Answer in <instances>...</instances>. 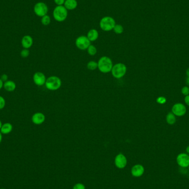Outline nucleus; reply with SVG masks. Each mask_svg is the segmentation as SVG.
Returning a JSON list of instances; mask_svg holds the SVG:
<instances>
[{"label":"nucleus","mask_w":189,"mask_h":189,"mask_svg":"<svg viewBox=\"0 0 189 189\" xmlns=\"http://www.w3.org/2000/svg\"><path fill=\"white\" fill-rule=\"evenodd\" d=\"M98 69L102 73H108L111 72L112 69V61L108 57L104 56L98 60Z\"/></svg>","instance_id":"1"},{"label":"nucleus","mask_w":189,"mask_h":189,"mask_svg":"<svg viewBox=\"0 0 189 189\" xmlns=\"http://www.w3.org/2000/svg\"><path fill=\"white\" fill-rule=\"evenodd\" d=\"M68 10L63 6H57L54 9L53 16L55 21L59 22L64 21L68 16Z\"/></svg>","instance_id":"2"},{"label":"nucleus","mask_w":189,"mask_h":189,"mask_svg":"<svg viewBox=\"0 0 189 189\" xmlns=\"http://www.w3.org/2000/svg\"><path fill=\"white\" fill-rule=\"evenodd\" d=\"M45 85L49 90L56 91L62 86V81L59 77L52 76L47 79Z\"/></svg>","instance_id":"3"},{"label":"nucleus","mask_w":189,"mask_h":189,"mask_svg":"<svg viewBox=\"0 0 189 189\" xmlns=\"http://www.w3.org/2000/svg\"><path fill=\"white\" fill-rule=\"evenodd\" d=\"M116 24L115 19L110 16L103 17L100 22V27L103 31L109 32L112 31Z\"/></svg>","instance_id":"4"},{"label":"nucleus","mask_w":189,"mask_h":189,"mask_svg":"<svg viewBox=\"0 0 189 189\" xmlns=\"http://www.w3.org/2000/svg\"><path fill=\"white\" fill-rule=\"evenodd\" d=\"M127 72V67L123 63H117L113 66L111 73L116 79H121L125 76Z\"/></svg>","instance_id":"5"},{"label":"nucleus","mask_w":189,"mask_h":189,"mask_svg":"<svg viewBox=\"0 0 189 189\" xmlns=\"http://www.w3.org/2000/svg\"><path fill=\"white\" fill-rule=\"evenodd\" d=\"M34 13L38 17H42L47 14L48 12V6L43 2L37 3L34 6Z\"/></svg>","instance_id":"6"},{"label":"nucleus","mask_w":189,"mask_h":189,"mask_svg":"<svg viewBox=\"0 0 189 189\" xmlns=\"http://www.w3.org/2000/svg\"><path fill=\"white\" fill-rule=\"evenodd\" d=\"M75 45L80 50H86L91 45V42L89 41L87 36H81L77 38L75 41Z\"/></svg>","instance_id":"7"},{"label":"nucleus","mask_w":189,"mask_h":189,"mask_svg":"<svg viewBox=\"0 0 189 189\" xmlns=\"http://www.w3.org/2000/svg\"><path fill=\"white\" fill-rule=\"evenodd\" d=\"M172 112L177 116L182 117L187 112V108L185 106L181 103H175L172 107Z\"/></svg>","instance_id":"8"},{"label":"nucleus","mask_w":189,"mask_h":189,"mask_svg":"<svg viewBox=\"0 0 189 189\" xmlns=\"http://www.w3.org/2000/svg\"><path fill=\"white\" fill-rule=\"evenodd\" d=\"M33 82L37 86H43L46 84V79L45 75L42 72H36L33 77Z\"/></svg>","instance_id":"9"},{"label":"nucleus","mask_w":189,"mask_h":189,"mask_svg":"<svg viewBox=\"0 0 189 189\" xmlns=\"http://www.w3.org/2000/svg\"><path fill=\"white\" fill-rule=\"evenodd\" d=\"M115 163L117 168L123 169L127 165V158L123 154H119L115 158Z\"/></svg>","instance_id":"10"},{"label":"nucleus","mask_w":189,"mask_h":189,"mask_svg":"<svg viewBox=\"0 0 189 189\" xmlns=\"http://www.w3.org/2000/svg\"><path fill=\"white\" fill-rule=\"evenodd\" d=\"M177 161L181 167L187 168L189 166V156L187 154H179L177 156Z\"/></svg>","instance_id":"11"},{"label":"nucleus","mask_w":189,"mask_h":189,"mask_svg":"<svg viewBox=\"0 0 189 189\" xmlns=\"http://www.w3.org/2000/svg\"><path fill=\"white\" fill-rule=\"evenodd\" d=\"M45 120L46 116L42 112L35 113L32 117V121L35 125H41L44 122Z\"/></svg>","instance_id":"12"},{"label":"nucleus","mask_w":189,"mask_h":189,"mask_svg":"<svg viewBox=\"0 0 189 189\" xmlns=\"http://www.w3.org/2000/svg\"><path fill=\"white\" fill-rule=\"evenodd\" d=\"M33 44V39L31 36L26 35L22 38V46L24 49H29L31 48Z\"/></svg>","instance_id":"13"},{"label":"nucleus","mask_w":189,"mask_h":189,"mask_svg":"<svg viewBox=\"0 0 189 189\" xmlns=\"http://www.w3.org/2000/svg\"><path fill=\"white\" fill-rule=\"evenodd\" d=\"M144 172V168L140 164H137L133 166L131 170L132 175L134 177H140L143 174Z\"/></svg>","instance_id":"14"},{"label":"nucleus","mask_w":189,"mask_h":189,"mask_svg":"<svg viewBox=\"0 0 189 189\" xmlns=\"http://www.w3.org/2000/svg\"><path fill=\"white\" fill-rule=\"evenodd\" d=\"M64 6L67 10H74L77 8V0H65Z\"/></svg>","instance_id":"15"},{"label":"nucleus","mask_w":189,"mask_h":189,"mask_svg":"<svg viewBox=\"0 0 189 189\" xmlns=\"http://www.w3.org/2000/svg\"><path fill=\"white\" fill-rule=\"evenodd\" d=\"M98 36L99 34L98 31L95 29H91L88 32L87 34V37L90 42L96 41L98 39Z\"/></svg>","instance_id":"16"},{"label":"nucleus","mask_w":189,"mask_h":189,"mask_svg":"<svg viewBox=\"0 0 189 189\" xmlns=\"http://www.w3.org/2000/svg\"><path fill=\"white\" fill-rule=\"evenodd\" d=\"M4 89L8 92L14 91L16 89V84L12 80H8L3 84Z\"/></svg>","instance_id":"17"},{"label":"nucleus","mask_w":189,"mask_h":189,"mask_svg":"<svg viewBox=\"0 0 189 189\" xmlns=\"http://www.w3.org/2000/svg\"><path fill=\"white\" fill-rule=\"evenodd\" d=\"M13 129V126L10 123H5L2 124L0 132L2 134H8L12 132Z\"/></svg>","instance_id":"18"},{"label":"nucleus","mask_w":189,"mask_h":189,"mask_svg":"<svg viewBox=\"0 0 189 189\" xmlns=\"http://www.w3.org/2000/svg\"><path fill=\"white\" fill-rule=\"evenodd\" d=\"M166 121L169 125H174L176 122L175 115L172 112L168 113L166 117Z\"/></svg>","instance_id":"19"},{"label":"nucleus","mask_w":189,"mask_h":189,"mask_svg":"<svg viewBox=\"0 0 189 189\" xmlns=\"http://www.w3.org/2000/svg\"><path fill=\"white\" fill-rule=\"evenodd\" d=\"M87 67L90 70H95L98 68V63L95 61H90L87 63Z\"/></svg>","instance_id":"20"},{"label":"nucleus","mask_w":189,"mask_h":189,"mask_svg":"<svg viewBox=\"0 0 189 189\" xmlns=\"http://www.w3.org/2000/svg\"><path fill=\"white\" fill-rule=\"evenodd\" d=\"M113 30V31L115 32V33L121 34L124 31V28L121 24H116L114 27Z\"/></svg>","instance_id":"21"},{"label":"nucleus","mask_w":189,"mask_h":189,"mask_svg":"<svg viewBox=\"0 0 189 189\" xmlns=\"http://www.w3.org/2000/svg\"><path fill=\"white\" fill-rule=\"evenodd\" d=\"M50 22H51V19H50V16L47 14L42 17L41 23L44 26H48L49 24H50Z\"/></svg>","instance_id":"22"},{"label":"nucleus","mask_w":189,"mask_h":189,"mask_svg":"<svg viewBox=\"0 0 189 189\" xmlns=\"http://www.w3.org/2000/svg\"><path fill=\"white\" fill-rule=\"evenodd\" d=\"M87 49V53L89 55H91V56H94V55H96V54L97 53V49L93 45L91 44Z\"/></svg>","instance_id":"23"},{"label":"nucleus","mask_w":189,"mask_h":189,"mask_svg":"<svg viewBox=\"0 0 189 189\" xmlns=\"http://www.w3.org/2000/svg\"><path fill=\"white\" fill-rule=\"evenodd\" d=\"M29 54H30V52L28 50V49H23L21 52V56L24 58L28 57Z\"/></svg>","instance_id":"24"},{"label":"nucleus","mask_w":189,"mask_h":189,"mask_svg":"<svg viewBox=\"0 0 189 189\" xmlns=\"http://www.w3.org/2000/svg\"><path fill=\"white\" fill-rule=\"evenodd\" d=\"M166 102H167V99H166L165 97L160 96V97H159L157 98V102L159 103V104L163 105V104L166 103Z\"/></svg>","instance_id":"25"},{"label":"nucleus","mask_w":189,"mask_h":189,"mask_svg":"<svg viewBox=\"0 0 189 189\" xmlns=\"http://www.w3.org/2000/svg\"><path fill=\"white\" fill-rule=\"evenodd\" d=\"M182 93L186 96L189 95V87L188 86H184L182 89Z\"/></svg>","instance_id":"26"},{"label":"nucleus","mask_w":189,"mask_h":189,"mask_svg":"<svg viewBox=\"0 0 189 189\" xmlns=\"http://www.w3.org/2000/svg\"><path fill=\"white\" fill-rule=\"evenodd\" d=\"M6 101L2 96H0V110H2L5 107Z\"/></svg>","instance_id":"27"},{"label":"nucleus","mask_w":189,"mask_h":189,"mask_svg":"<svg viewBox=\"0 0 189 189\" xmlns=\"http://www.w3.org/2000/svg\"><path fill=\"white\" fill-rule=\"evenodd\" d=\"M72 189H85V187L83 184L77 183L75 185Z\"/></svg>","instance_id":"28"},{"label":"nucleus","mask_w":189,"mask_h":189,"mask_svg":"<svg viewBox=\"0 0 189 189\" xmlns=\"http://www.w3.org/2000/svg\"><path fill=\"white\" fill-rule=\"evenodd\" d=\"M55 4L57 6H63L65 0H54Z\"/></svg>","instance_id":"29"},{"label":"nucleus","mask_w":189,"mask_h":189,"mask_svg":"<svg viewBox=\"0 0 189 189\" xmlns=\"http://www.w3.org/2000/svg\"><path fill=\"white\" fill-rule=\"evenodd\" d=\"M0 79H1V80L3 82H7V81L8 80V75H7V74H5L2 75Z\"/></svg>","instance_id":"30"},{"label":"nucleus","mask_w":189,"mask_h":189,"mask_svg":"<svg viewBox=\"0 0 189 189\" xmlns=\"http://www.w3.org/2000/svg\"><path fill=\"white\" fill-rule=\"evenodd\" d=\"M185 102L187 104V105L189 106V95L185 96L184 98Z\"/></svg>","instance_id":"31"},{"label":"nucleus","mask_w":189,"mask_h":189,"mask_svg":"<svg viewBox=\"0 0 189 189\" xmlns=\"http://www.w3.org/2000/svg\"><path fill=\"white\" fill-rule=\"evenodd\" d=\"M3 84H4V82L0 79V90L3 87Z\"/></svg>","instance_id":"32"},{"label":"nucleus","mask_w":189,"mask_h":189,"mask_svg":"<svg viewBox=\"0 0 189 189\" xmlns=\"http://www.w3.org/2000/svg\"><path fill=\"white\" fill-rule=\"evenodd\" d=\"M2 140V134L0 132V143H1Z\"/></svg>","instance_id":"33"},{"label":"nucleus","mask_w":189,"mask_h":189,"mask_svg":"<svg viewBox=\"0 0 189 189\" xmlns=\"http://www.w3.org/2000/svg\"><path fill=\"white\" fill-rule=\"evenodd\" d=\"M186 74H187V77H189V68H188L186 71Z\"/></svg>","instance_id":"34"},{"label":"nucleus","mask_w":189,"mask_h":189,"mask_svg":"<svg viewBox=\"0 0 189 189\" xmlns=\"http://www.w3.org/2000/svg\"><path fill=\"white\" fill-rule=\"evenodd\" d=\"M187 84L188 86H189V77H187Z\"/></svg>","instance_id":"35"},{"label":"nucleus","mask_w":189,"mask_h":189,"mask_svg":"<svg viewBox=\"0 0 189 189\" xmlns=\"http://www.w3.org/2000/svg\"><path fill=\"white\" fill-rule=\"evenodd\" d=\"M2 122H1V121L0 120V129L1 128V127H2Z\"/></svg>","instance_id":"36"},{"label":"nucleus","mask_w":189,"mask_h":189,"mask_svg":"<svg viewBox=\"0 0 189 189\" xmlns=\"http://www.w3.org/2000/svg\"><path fill=\"white\" fill-rule=\"evenodd\" d=\"M187 152L188 153H189V146L187 147Z\"/></svg>","instance_id":"37"},{"label":"nucleus","mask_w":189,"mask_h":189,"mask_svg":"<svg viewBox=\"0 0 189 189\" xmlns=\"http://www.w3.org/2000/svg\"><path fill=\"white\" fill-rule=\"evenodd\" d=\"M3 189V188H2V189Z\"/></svg>","instance_id":"38"},{"label":"nucleus","mask_w":189,"mask_h":189,"mask_svg":"<svg viewBox=\"0 0 189 189\" xmlns=\"http://www.w3.org/2000/svg\"></svg>","instance_id":"39"}]
</instances>
